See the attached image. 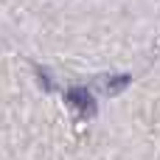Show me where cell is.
Returning <instances> with one entry per match:
<instances>
[{"instance_id": "6da1fadb", "label": "cell", "mask_w": 160, "mask_h": 160, "mask_svg": "<svg viewBox=\"0 0 160 160\" xmlns=\"http://www.w3.org/2000/svg\"><path fill=\"white\" fill-rule=\"evenodd\" d=\"M68 101H70L79 112H84V115H93V112H96V101H93V96H90L84 87H73V90H68Z\"/></svg>"}, {"instance_id": "7a4b0ae2", "label": "cell", "mask_w": 160, "mask_h": 160, "mask_svg": "<svg viewBox=\"0 0 160 160\" xmlns=\"http://www.w3.org/2000/svg\"><path fill=\"white\" fill-rule=\"evenodd\" d=\"M127 84H129V76H115V79L107 84V93H118V90L127 87Z\"/></svg>"}]
</instances>
